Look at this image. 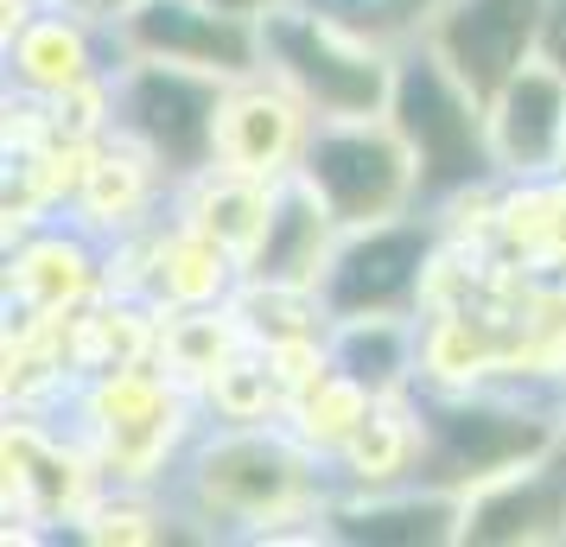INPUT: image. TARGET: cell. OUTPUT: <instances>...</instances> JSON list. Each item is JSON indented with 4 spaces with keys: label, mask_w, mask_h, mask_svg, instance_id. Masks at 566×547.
<instances>
[{
    "label": "cell",
    "mask_w": 566,
    "mask_h": 547,
    "mask_svg": "<svg viewBox=\"0 0 566 547\" xmlns=\"http://www.w3.org/2000/svg\"><path fill=\"white\" fill-rule=\"evenodd\" d=\"M395 108H401L408 147L420 154V179L433 191L471 185L484 172V134H478V115H471V90L452 77V64L413 57L395 83Z\"/></svg>",
    "instance_id": "obj_1"
},
{
    "label": "cell",
    "mask_w": 566,
    "mask_h": 547,
    "mask_svg": "<svg viewBox=\"0 0 566 547\" xmlns=\"http://www.w3.org/2000/svg\"><path fill=\"white\" fill-rule=\"evenodd\" d=\"M261 45L281 57V71L300 90H306L312 103L325 108V115H337V122H357V115H369V108L382 103V71L369 64L363 52H344L337 39H325V32L312 27V20H300V13H274L268 20V32H261Z\"/></svg>",
    "instance_id": "obj_2"
},
{
    "label": "cell",
    "mask_w": 566,
    "mask_h": 547,
    "mask_svg": "<svg viewBox=\"0 0 566 547\" xmlns=\"http://www.w3.org/2000/svg\"><path fill=\"white\" fill-rule=\"evenodd\" d=\"M306 179H312V191L332 204L337 223H369V217H382V210L401 198L408 166H401V147L382 140V134L332 128V134L312 140Z\"/></svg>",
    "instance_id": "obj_3"
},
{
    "label": "cell",
    "mask_w": 566,
    "mask_h": 547,
    "mask_svg": "<svg viewBox=\"0 0 566 547\" xmlns=\"http://www.w3.org/2000/svg\"><path fill=\"white\" fill-rule=\"evenodd\" d=\"M541 20H547V0H464L439 32V52L471 96H490L522 71Z\"/></svg>",
    "instance_id": "obj_4"
},
{
    "label": "cell",
    "mask_w": 566,
    "mask_h": 547,
    "mask_svg": "<svg viewBox=\"0 0 566 547\" xmlns=\"http://www.w3.org/2000/svg\"><path fill=\"white\" fill-rule=\"evenodd\" d=\"M134 39L166 64H198V71H249V57H255L235 13L191 7V0H147L134 13Z\"/></svg>",
    "instance_id": "obj_5"
},
{
    "label": "cell",
    "mask_w": 566,
    "mask_h": 547,
    "mask_svg": "<svg viewBox=\"0 0 566 547\" xmlns=\"http://www.w3.org/2000/svg\"><path fill=\"white\" fill-rule=\"evenodd\" d=\"M427 261V235L420 230H369L357 235L344 255L332 261V281H325V299L337 313H382L401 293L413 287V267Z\"/></svg>",
    "instance_id": "obj_6"
},
{
    "label": "cell",
    "mask_w": 566,
    "mask_h": 547,
    "mask_svg": "<svg viewBox=\"0 0 566 547\" xmlns=\"http://www.w3.org/2000/svg\"><path fill=\"white\" fill-rule=\"evenodd\" d=\"M128 122L172 166H191L210 147V90L198 77H185V71H166V57H154L128 83Z\"/></svg>",
    "instance_id": "obj_7"
},
{
    "label": "cell",
    "mask_w": 566,
    "mask_h": 547,
    "mask_svg": "<svg viewBox=\"0 0 566 547\" xmlns=\"http://www.w3.org/2000/svg\"><path fill=\"white\" fill-rule=\"evenodd\" d=\"M427 433H433V465L446 477H490V471L541 452V440H547L535 420L496 414V408H446L427 420Z\"/></svg>",
    "instance_id": "obj_8"
},
{
    "label": "cell",
    "mask_w": 566,
    "mask_h": 547,
    "mask_svg": "<svg viewBox=\"0 0 566 547\" xmlns=\"http://www.w3.org/2000/svg\"><path fill=\"white\" fill-rule=\"evenodd\" d=\"M560 140V83L554 77H522L503 83V147H510L515 166H535V159L554 154Z\"/></svg>",
    "instance_id": "obj_9"
},
{
    "label": "cell",
    "mask_w": 566,
    "mask_h": 547,
    "mask_svg": "<svg viewBox=\"0 0 566 547\" xmlns=\"http://www.w3.org/2000/svg\"><path fill=\"white\" fill-rule=\"evenodd\" d=\"M446 522H452L446 503H420L413 496V503H376L363 516L337 522V535H350V541H439Z\"/></svg>",
    "instance_id": "obj_10"
},
{
    "label": "cell",
    "mask_w": 566,
    "mask_h": 547,
    "mask_svg": "<svg viewBox=\"0 0 566 547\" xmlns=\"http://www.w3.org/2000/svg\"><path fill=\"white\" fill-rule=\"evenodd\" d=\"M547 509H554V491H547V484H528L515 503H490L471 535H490V541H503V535H528Z\"/></svg>",
    "instance_id": "obj_11"
},
{
    "label": "cell",
    "mask_w": 566,
    "mask_h": 547,
    "mask_svg": "<svg viewBox=\"0 0 566 547\" xmlns=\"http://www.w3.org/2000/svg\"><path fill=\"white\" fill-rule=\"evenodd\" d=\"M541 39H547V57L566 71V0H547V20H541Z\"/></svg>",
    "instance_id": "obj_12"
},
{
    "label": "cell",
    "mask_w": 566,
    "mask_h": 547,
    "mask_svg": "<svg viewBox=\"0 0 566 547\" xmlns=\"http://www.w3.org/2000/svg\"><path fill=\"white\" fill-rule=\"evenodd\" d=\"M205 7H217V13H235V20H249L255 7H268V0H205Z\"/></svg>",
    "instance_id": "obj_13"
}]
</instances>
